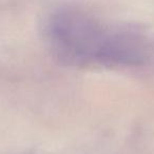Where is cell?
I'll use <instances>...</instances> for the list:
<instances>
[{
	"instance_id": "cell-1",
	"label": "cell",
	"mask_w": 154,
	"mask_h": 154,
	"mask_svg": "<svg viewBox=\"0 0 154 154\" xmlns=\"http://www.w3.org/2000/svg\"><path fill=\"white\" fill-rule=\"evenodd\" d=\"M45 37L53 55L74 66H138L147 63L152 54V41L143 30L74 5H62L49 14Z\"/></svg>"
}]
</instances>
